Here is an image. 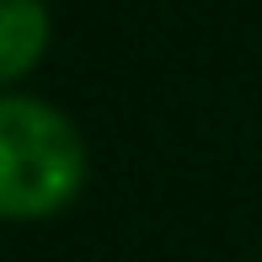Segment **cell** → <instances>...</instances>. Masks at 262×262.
Segmentation results:
<instances>
[{"mask_svg": "<svg viewBox=\"0 0 262 262\" xmlns=\"http://www.w3.org/2000/svg\"><path fill=\"white\" fill-rule=\"evenodd\" d=\"M86 134L64 107L0 91V220L32 225L64 214L86 187Z\"/></svg>", "mask_w": 262, "mask_h": 262, "instance_id": "obj_1", "label": "cell"}, {"mask_svg": "<svg viewBox=\"0 0 262 262\" xmlns=\"http://www.w3.org/2000/svg\"><path fill=\"white\" fill-rule=\"evenodd\" d=\"M54 38V16L43 0H0V91L21 86L43 64Z\"/></svg>", "mask_w": 262, "mask_h": 262, "instance_id": "obj_2", "label": "cell"}]
</instances>
